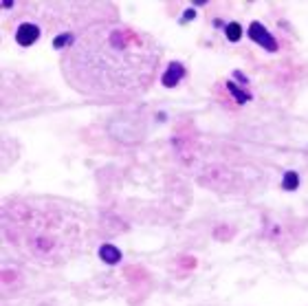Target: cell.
<instances>
[{
    "instance_id": "cell-1",
    "label": "cell",
    "mask_w": 308,
    "mask_h": 306,
    "mask_svg": "<svg viewBox=\"0 0 308 306\" xmlns=\"http://www.w3.org/2000/svg\"><path fill=\"white\" fill-rule=\"evenodd\" d=\"M161 46L148 33L117 20H99L73 33L62 51V73L71 88L93 99L124 102L150 88Z\"/></svg>"
},
{
    "instance_id": "cell-2",
    "label": "cell",
    "mask_w": 308,
    "mask_h": 306,
    "mask_svg": "<svg viewBox=\"0 0 308 306\" xmlns=\"http://www.w3.org/2000/svg\"><path fill=\"white\" fill-rule=\"evenodd\" d=\"M0 229L20 258L40 267H64L84 256L95 240L90 211L51 196L7 198Z\"/></svg>"
},
{
    "instance_id": "cell-3",
    "label": "cell",
    "mask_w": 308,
    "mask_h": 306,
    "mask_svg": "<svg viewBox=\"0 0 308 306\" xmlns=\"http://www.w3.org/2000/svg\"><path fill=\"white\" fill-rule=\"evenodd\" d=\"M249 36H251L253 40H256L258 44H262L264 49H269V51H275V49H278V42L271 38V33L266 31L260 22H253V24L249 26Z\"/></svg>"
},
{
    "instance_id": "cell-4",
    "label": "cell",
    "mask_w": 308,
    "mask_h": 306,
    "mask_svg": "<svg viewBox=\"0 0 308 306\" xmlns=\"http://www.w3.org/2000/svg\"><path fill=\"white\" fill-rule=\"evenodd\" d=\"M38 38H40V29H38L36 24H31V22L20 24L18 31H16V40H18V44H22V46L33 44Z\"/></svg>"
},
{
    "instance_id": "cell-5",
    "label": "cell",
    "mask_w": 308,
    "mask_h": 306,
    "mask_svg": "<svg viewBox=\"0 0 308 306\" xmlns=\"http://www.w3.org/2000/svg\"><path fill=\"white\" fill-rule=\"evenodd\" d=\"M183 73L185 71L180 64H170V69L163 73V79H161V82H163V86H167V88H170V86H176L180 82V77H183Z\"/></svg>"
},
{
    "instance_id": "cell-6",
    "label": "cell",
    "mask_w": 308,
    "mask_h": 306,
    "mask_svg": "<svg viewBox=\"0 0 308 306\" xmlns=\"http://www.w3.org/2000/svg\"><path fill=\"white\" fill-rule=\"evenodd\" d=\"M99 256H102V260H106V264H117L119 260H121L119 249H115L112 244H104L102 251H99Z\"/></svg>"
},
{
    "instance_id": "cell-7",
    "label": "cell",
    "mask_w": 308,
    "mask_h": 306,
    "mask_svg": "<svg viewBox=\"0 0 308 306\" xmlns=\"http://www.w3.org/2000/svg\"><path fill=\"white\" fill-rule=\"evenodd\" d=\"M299 185V176L295 174V172H289V174L284 176V188L286 190H295Z\"/></svg>"
},
{
    "instance_id": "cell-8",
    "label": "cell",
    "mask_w": 308,
    "mask_h": 306,
    "mask_svg": "<svg viewBox=\"0 0 308 306\" xmlns=\"http://www.w3.org/2000/svg\"><path fill=\"white\" fill-rule=\"evenodd\" d=\"M227 36H229L231 40H238L240 38V26L238 24H229V26H227Z\"/></svg>"
}]
</instances>
